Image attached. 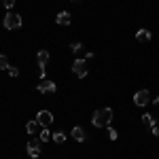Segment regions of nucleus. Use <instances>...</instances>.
I'll return each mask as SVG.
<instances>
[{"label": "nucleus", "mask_w": 159, "mask_h": 159, "mask_svg": "<svg viewBox=\"0 0 159 159\" xmlns=\"http://www.w3.org/2000/svg\"><path fill=\"white\" fill-rule=\"evenodd\" d=\"M112 121V108H100L93 115V125L96 127H108Z\"/></svg>", "instance_id": "f257e3e1"}, {"label": "nucleus", "mask_w": 159, "mask_h": 159, "mask_svg": "<svg viewBox=\"0 0 159 159\" xmlns=\"http://www.w3.org/2000/svg\"><path fill=\"white\" fill-rule=\"evenodd\" d=\"M21 24H24V19H21L19 13H7V17H4V28L7 30H19Z\"/></svg>", "instance_id": "f03ea898"}, {"label": "nucleus", "mask_w": 159, "mask_h": 159, "mask_svg": "<svg viewBox=\"0 0 159 159\" xmlns=\"http://www.w3.org/2000/svg\"><path fill=\"white\" fill-rule=\"evenodd\" d=\"M148 102H151V93H148V89H140V91H136V96H134V104H136V106H147Z\"/></svg>", "instance_id": "7ed1b4c3"}, {"label": "nucleus", "mask_w": 159, "mask_h": 159, "mask_svg": "<svg viewBox=\"0 0 159 159\" xmlns=\"http://www.w3.org/2000/svg\"><path fill=\"white\" fill-rule=\"evenodd\" d=\"M72 72L76 74L79 79L87 76V60H74V64H72Z\"/></svg>", "instance_id": "20e7f679"}, {"label": "nucleus", "mask_w": 159, "mask_h": 159, "mask_svg": "<svg viewBox=\"0 0 159 159\" xmlns=\"http://www.w3.org/2000/svg\"><path fill=\"white\" fill-rule=\"evenodd\" d=\"M36 121L40 123V127H49L51 123H53V115H51L49 110H40L36 115Z\"/></svg>", "instance_id": "39448f33"}, {"label": "nucleus", "mask_w": 159, "mask_h": 159, "mask_svg": "<svg viewBox=\"0 0 159 159\" xmlns=\"http://www.w3.org/2000/svg\"><path fill=\"white\" fill-rule=\"evenodd\" d=\"M36 89L40 91V93H55V91H57L55 83H53V81H47V79H45V81H40Z\"/></svg>", "instance_id": "423d86ee"}, {"label": "nucleus", "mask_w": 159, "mask_h": 159, "mask_svg": "<svg viewBox=\"0 0 159 159\" xmlns=\"http://www.w3.org/2000/svg\"><path fill=\"white\" fill-rule=\"evenodd\" d=\"M28 153H30V157L36 159L40 155V140H30L28 142Z\"/></svg>", "instance_id": "0eeeda50"}, {"label": "nucleus", "mask_w": 159, "mask_h": 159, "mask_svg": "<svg viewBox=\"0 0 159 159\" xmlns=\"http://www.w3.org/2000/svg\"><path fill=\"white\" fill-rule=\"evenodd\" d=\"M72 138L79 140V142H85V129H83L81 125H74L72 127Z\"/></svg>", "instance_id": "6e6552de"}, {"label": "nucleus", "mask_w": 159, "mask_h": 159, "mask_svg": "<svg viewBox=\"0 0 159 159\" xmlns=\"http://www.w3.org/2000/svg\"><path fill=\"white\" fill-rule=\"evenodd\" d=\"M60 25H70V21H72V17H70V13H66V11H61L57 13V19H55Z\"/></svg>", "instance_id": "1a4fd4ad"}, {"label": "nucleus", "mask_w": 159, "mask_h": 159, "mask_svg": "<svg viewBox=\"0 0 159 159\" xmlns=\"http://www.w3.org/2000/svg\"><path fill=\"white\" fill-rule=\"evenodd\" d=\"M136 40H140V43H148V40H151V32L144 30V28L138 30V32H136Z\"/></svg>", "instance_id": "9d476101"}, {"label": "nucleus", "mask_w": 159, "mask_h": 159, "mask_svg": "<svg viewBox=\"0 0 159 159\" xmlns=\"http://www.w3.org/2000/svg\"><path fill=\"white\" fill-rule=\"evenodd\" d=\"M25 132H28V134H36V132H40V123L38 121H28L25 123Z\"/></svg>", "instance_id": "9b49d317"}, {"label": "nucleus", "mask_w": 159, "mask_h": 159, "mask_svg": "<svg viewBox=\"0 0 159 159\" xmlns=\"http://www.w3.org/2000/svg\"><path fill=\"white\" fill-rule=\"evenodd\" d=\"M36 60H38L40 66H45V64L49 61V51H38V53H36Z\"/></svg>", "instance_id": "f8f14e48"}, {"label": "nucleus", "mask_w": 159, "mask_h": 159, "mask_svg": "<svg viewBox=\"0 0 159 159\" xmlns=\"http://www.w3.org/2000/svg\"><path fill=\"white\" fill-rule=\"evenodd\" d=\"M53 140H55L57 144H64V142H66V134H64V132H55V134H53Z\"/></svg>", "instance_id": "ddd939ff"}, {"label": "nucleus", "mask_w": 159, "mask_h": 159, "mask_svg": "<svg viewBox=\"0 0 159 159\" xmlns=\"http://www.w3.org/2000/svg\"><path fill=\"white\" fill-rule=\"evenodd\" d=\"M53 136H51V132L45 127V129H40V142H47V140H51Z\"/></svg>", "instance_id": "4468645a"}, {"label": "nucleus", "mask_w": 159, "mask_h": 159, "mask_svg": "<svg viewBox=\"0 0 159 159\" xmlns=\"http://www.w3.org/2000/svg\"><path fill=\"white\" fill-rule=\"evenodd\" d=\"M142 121L147 123L148 127H153V125H155V119H153V115H142Z\"/></svg>", "instance_id": "2eb2a0df"}, {"label": "nucleus", "mask_w": 159, "mask_h": 159, "mask_svg": "<svg viewBox=\"0 0 159 159\" xmlns=\"http://www.w3.org/2000/svg\"><path fill=\"white\" fill-rule=\"evenodd\" d=\"M11 64H9V60H7V55H0V70H7Z\"/></svg>", "instance_id": "dca6fc26"}, {"label": "nucleus", "mask_w": 159, "mask_h": 159, "mask_svg": "<svg viewBox=\"0 0 159 159\" xmlns=\"http://www.w3.org/2000/svg\"><path fill=\"white\" fill-rule=\"evenodd\" d=\"M81 49H83L81 43H72V45H70V51H72V53H76V51H81Z\"/></svg>", "instance_id": "f3484780"}, {"label": "nucleus", "mask_w": 159, "mask_h": 159, "mask_svg": "<svg viewBox=\"0 0 159 159\" xmlns=\"http://www.w3.org/2000/svg\"><path fill=\"white\" fill-rule=\"evenodd\" d=\"M117 136H119V134H117V129H112V127L108 125V138H110V140H117Z\"/></svg>", "instance_id": "a211bd4d"}, {"label": "nucleus", "mask_w": 159, "mask_h": 159, "mask_svg": "<svg viewBox=\"0 0 159 159\" xmlns=\"http://www.w3.org/2000/svg\"><path fill=\"white\" fill-rule=\"evenodd\" d=\"M7 72L11 74V76H17V74H19V70H17L15 66H9V68H7Z\"/></svg>", "instance_id": "6ab92c4d"}, {"label": "nucleus", "mask_w": 159, "mask_h": 159, "mask_svg": "<svg viewBox=\"0 0 159 159\" xmlns=\"http://www.w3.org/2000/svg\"><path fill=\"white\" fill-rule=\"evenodd\" d=\"M2 4H4V9H13L15 7V0H2Z\"/></svg>", "instance_id": "aec40b11"}, {"label": "nucleus", "mask_w": 159, "mask_h": 159, "mask_svg": "<svg viewBox=\"0 0 159 159\" xmlns=\"http://www.w3.org/2000/svg\"><path fill=\"white\" fill-rule=\"evenodd\" d=\"M151 132H153V136H157V138H159V125H157V123L151 127Z\"/></svg>", "instance_id": "412c9836"}, {"label": "nucleus", "mask_w": 159, "mask_h": 159, "mask_svg": "<svg viewBox=\"0 0 159 159\" xmlns=\"http://www.w3.org/2000/svg\"><path fill=\"white\" fill-rule=\"evenodd\" d=\"M153 104H155V106H157V108H159V96H157V98H155V100H153Z\"/></svg>", "instance_id": "4be33fe9"}, {"label": "nucleus", "mask_w": 159, "mask_h": 159, "mask_svg": "<svg viewBox=\"0 0 159 159\" xmlns=\"http://www.w3.org/2000/svg\"><path fill=\"white\" fill-rule=\"evenodd\" d=\"M72 2H76V0H72Z\"/></svg>", "instance_id": "5701e85b"}]
</instances>
